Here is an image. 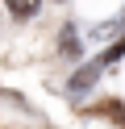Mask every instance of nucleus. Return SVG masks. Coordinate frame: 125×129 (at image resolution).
<instances>
[{
  "label": "nucleus",
  "instance_id": "3",
  "mask_svg": "<svg viewBox=\"0 0 125 129\" xmlns=\"http://www.w3.org/2000/svg\"><path fill=\"white\" fill-rule=\"evenodd\" d=\"M75 50H79V38H75V29L67 25L63 29V54H75Z\"/></svg>",
  "mask_w": 125,
  "mask_h": 129
},
{
  "label": "nucleus",
  "instance_id": "1",
  "mask_svg": "<svg viewBox=\"0 0 125 129\" xmlns=\"http://www.w3.org/2000/svg\"><path fill=\"white\" fill-rule=\"evenodd\" d=\"M96 75H100V62H88V67H79V75L71 79V92L79 96V92H88L92 83H96Z\"/></svg>",
  "mask_w": 125,
  "mask_h": 129
},
{
  "label": "nucleus",
  "instance_id": "2",
  "mask_svg": "<svg viewBox=\"0 0 125 129\" xmlns=\"http://www.w3.org/2000/svg\"><path fill=\"white\" fill-rule=\"evenodd\" d=\"M38 4H42V0H8V13H13L17 21H25V17L38 13Z\"/></svg>",
  "mask_w": 125,
  "mask_h": 129
}]
</instances>
